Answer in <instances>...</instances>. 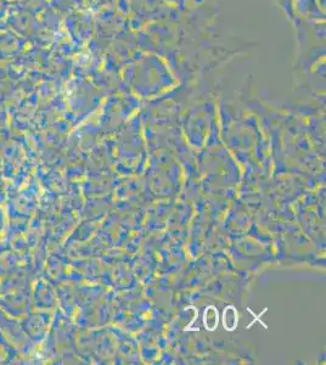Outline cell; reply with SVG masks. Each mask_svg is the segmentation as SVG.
Here are the masks:
<instances>
[{
  "mask_svg": "<svg viewBox=\"0 0 326 365\" xmlns=\"http://www.w3.org/2000/svg\"><path fill=\"white\" fill-rule=\"evenodd\" d=\"M203 324H205L206 329L210 331H213L218 326V310L216 309V307L210 306L205 310Z\"/></svg>",
  "mask_w": 326,
  "mask_h": 365,
  "instance_id": "2",
  "label": "cell"
},
{
  "mask_svg": "<svg viewBox=\"0 0 326 365\" xmlns=\"http://www.w3.org/2000/svg\"><path fill=\"white\" fill-rule=\"evenodd\" d=\"M223 325L228 331L235 330L238 326V312L235 307L229 306L224 309L223 313Z\"/></svg>",
  "mask_w": 326,
  "mask_h": 365,
  "instance_id": "1",
  "label": "cell"
}]
</instances>
